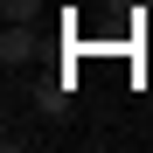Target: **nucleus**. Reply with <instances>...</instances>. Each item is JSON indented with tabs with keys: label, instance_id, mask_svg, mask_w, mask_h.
Here are the masks:
<instances>
[{
	"label": "nucleus",
	"instance_id": "f257e3e1",
	"mask_svg": "<svg viewBox=\"0 0 153 153\" xmlns=\"http://www.w3.org/2000/svg\"><path fill=\"white\" fill-rule=\"evenodd\" d=\"M0 21H7V28H35L42 21V0H0Z\"/></svg>",
	"mask_w": 153,
	"mask_h": 153
},
{
	"label": "nucleus",
	"instance_id": "f03ea898",
	"mask_svg": "<svg viewBox=\"0 0 153 153\" xmlns=\"http://www.w3.org/2000/svg\"><path fill=\"white\" fill-rule=\"evenodd\" d=\"M28 49H35V42H28V28H7V35H0V56H7V70H14V63H28Z\"/></svg>",
	"mask_w": 153,
	"mask_h": 153
}]
</instances>
